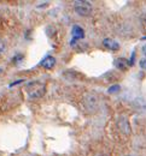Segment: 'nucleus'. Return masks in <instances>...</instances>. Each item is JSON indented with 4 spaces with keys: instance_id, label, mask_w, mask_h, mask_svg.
I'll return each instance as SVG.
<instances>
[{
    "instance_id": "10",
    "label": "nucleus",
    "mask_w": 146,
    "mask_h": 156,
    "mask_svg": "<svg viewBox=\"0 0 146 156\" xmlns=\"http://www.w3.org/2000/svg\"><path fill=\"white\" fill-rule=\"evenodd\" d=\"M140 67L146 70V59H141L140 60Z\"/></svg>"
},
{
    "instance_id": "1",
    "label": "nucleus",
    "mask_w": 146,
    "mask_h": 156,
    "mask_svg": "<svg viewBox=\"0 0 146 156\" xmlns=\"http://www.w3.org/2000/svg\"><path fill=\"white\" fill-rule=\"evenodd\" d=\"M27 91L30 98H38L43 95L45 85L40 82H32L27 85Z\"/></svg>"
},
{
    "instance_id": "2",
    "label": "nucleus",
    "mask_w": 146,
    "mask_h": 156,
    "mask_svg": "<svg viewBox=\"0 0 146 156\" xmlns=\"http://www.w3.org/2000/svg\"><path fill=\"white\" fill-rule=\"evenodd\" d=\"M74 6H75V11L77 15L82 16V17H87L92 13V4L89 1H86V0H79V1H75L74 2Z\"/></svg>"
},
{
    "instance_id": "12",
    "label": "nucleus",
    "mask_w": 146,
    "mask_h": 156,
    "mask_svg": "<svg viewBox=\"0 0 146 156\" xmlns=\"http://www.w3.org/2000/svg\"><path fill=\"white\" fill-rule=\"evenodd\" d=\"M143 53L145 54V57H146V44L144 46V47H143Z\"/></svg>"
},
{
    "instance_id": "9",
    "label": "nucleus",
    "mask_w": 146,
    "mask_h": 156,
    "mask_svg": "<svg viewBox=\"0 0 146 156\" xmlns=\"http://www.w3.org/2000/svg\"><path fill=\"white\" fill-rule=\"evenodd\" d=\"M120 90H121V87L118 84H115V85H112V87H110L107 89V93L109 94H115V93H118Z\"/></svg>"
},
{
    "instance_id": "13",
    "label": "nucleus",
    "mask_w": 146,
    "mask_h": 156,
    "mask_svg": "<svg viewBox=\"0 0 146 156\" xmlns=\"http://www.w3.org/2000/svg\"><path fill=\"white\" fill-rule=\"evenodd\" d=\"M127 156H130V155H127Z\"/></svg>"
},
{
    "instance_id": "6",
    "label": "nucleus",
    "mask_w": 146,
    "mask_h": 156,
    "mask_svg": "<svg viewBox=\"0 0 146 156\" xmlns=\"http://www.w3.org/2000/svg\"><path fill=\"white\" fill-rule=\"evenodd\" d=\"M40 65H41L43 69H46V70H51L56 65V59L53 58V57H51V55H48V57H46L40 62Z\"/></svg>"
},
{
    "instance_id": "11",
    "label": "nucleus",
    "mask_w": 146,
    "mask_h": 156,
    "mask_svg": "<svg viewBox=\"0 0 146 156\" xmlns=\"http://www.w3.org/2000/svg\"><path fill=\"white\" fill-rule=\"evenodd\" d=\"M4 49H5V43H4V41L0 39V54L4 52Z\"/></svg>"
},
{
    "instance_id": "7",
    "label": "nucleus",
    "mask_w": 146,
    "mask_h": 156,
    "mask_svg": "<svg viewBox=\"0 0 146 156\" xmlns=\"http://www.w3.org/2000/svg\"><path fill=\"white\" fill-rule=\"evenodd\" d=\"M103 44H104V47H106V48L110 49V51H117V49H120L118 42L112 39H105L104 41H103Z\"/></svg>"
},
{
    "instance_id": "5",
    "label": "nucleus",
    "mask_w": 146,
    "mask_h": 156,
    "mask_svg": "<svg viewBox=\"0 0 146 156\" xmlns=\"http://www.w3.org/2000/svg\"><path fill=\"white\" fill-rule=\"evenodd\" d=\"M114 64H115V67H117V69L121 70V71H125L129 66H132L130 61H128V60L125 58H117L114 61Z\"/></svg>"
},
{
    "instance_id": "8",
    "label": "nucleus",
    "mask_w": 146,
    "mask_h": 156,
    "mask_svg": "<svg viewBox=\"0 0 146 156\" xmlns=\"http://www.w3.org/2000/svg\"><path fill=\"white\" fill-rule=\"evenodd\" d=\"M73 34H74V40L71 41V43H74L76 40H80V39H84V29L79 25H74L73 28Z\"/></svg>"
},
{
    "instance_id": "3",
    "label": "nucleus",
    "mask_w": 146,
    "mask_h": 156,
    "mask_svg": "<svg viewBox=\"0 0 146 156\" xmlns=\"http://www.w3.org/2000/svg\"><path fill=\"white\" fill-rule=\"evenodd\" d=\"M117 129H118V131L121 132V133H123L125 136H128V135H130V125H129V121L127 120V118L123 117V115H121V117H118L117 119Z\"/></svg>"
},
{
    "instance_id": "4",
    "label": "nucleus",
    "mask_w": 146,
    "mask_h": 156,
    "mask_svg": "<svg viewBox=\"0 0 146 156\" xmlns=\"http://www.w3.org/2000/svg\"><path fill=\"white\" fill-rule=\"evenodd\" d=\"M84 103L88 111H95L97 109V98L94 95H87L84 100Z\"/></svg>"
}]
</instances>
